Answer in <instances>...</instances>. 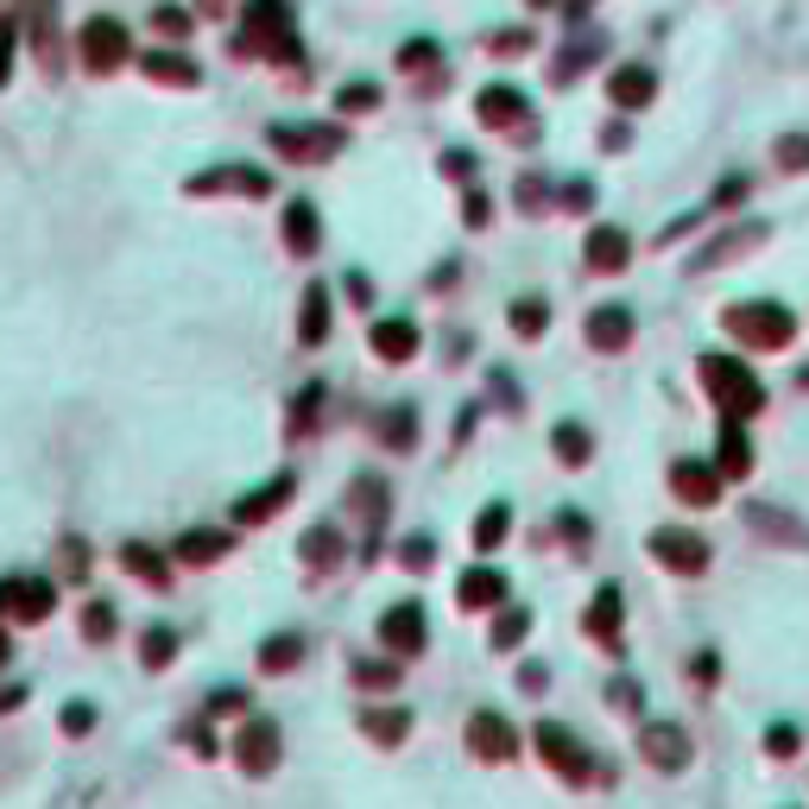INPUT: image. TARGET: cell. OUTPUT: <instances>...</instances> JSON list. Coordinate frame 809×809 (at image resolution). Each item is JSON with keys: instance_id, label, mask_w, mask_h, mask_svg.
Wrapping results in <instances>:
<instances>
[{"instance_id": "cell-1", "label": "cell", "mask_w": 809, "mask_h": 809, "mask_svg": "<svg viewBox=\"0 0 809 809\" xmlns=\"http://www.w3.org/2000/svg\"><path fill=\"white\" fill-rule=\"evenodd\" d=\"M721 330L734 335L740 348H753V355H778V348L797 342V310H784L772 297H746V304L721 310Z\"/></svg>"}, {"instance_id": "cell-2", "label": "cell", "mask_w": 809, "mask_h": 809, "mask_svg": "<svg viewBox=\"0 0 809 809\" xmlns=\"http://www.w3.org/2000/svg\"><path fill=\"white\" fill-rule=\"evenodd\" d=\"M696 373H702V393L721 404V418H759L766 411V386H759V373L746 368L740 355H702L696 361Z\"/></svg>"}, {"instance_id": "cell-3", "label": "cell", "mask_w": 809, "mask_h": 809, "mask_svg": "<svg viewBox=\"0 0 809 809\" xmlns=\"http://www.w3.org/2000/svg\"><path fill=\"white\" fill-rule=\"evenodd\" d=\"M645 551L658 556L670 576H702V569H708V538H702V531H683V525H658V531L645 538Z\"/></svg>"}, {"instance_id": "cell-4", "label": "cell", "mask_w": 809, "mask_h": 809, "mask_svg": "<svg viewBox=\"0 0 809 809\" xmlns=\"http://www.w3.org/2000/svg\"><path fill=\"white\" fill-rule=\"evenodd\" d=\"M690 753H696V746H690V734H683L677 721H645V728H639V759H652L658 772H683Z\"/></svg>"}, {"instance_id": "cell-5", "label": "cell", "mask_w": 809, "mask_h": 809, "mask_svg": "<svg viewBox=\"0 0 809 809\" xmlns=\"http://www.w3.org/2000/svg\"><path fill=\"white\" fill-rule=\"evenodd\" d=\"M538 753H544V759H551L556 772L569 778V784H589V778H594L589 746L569 734V728H556V721H544V728H538Z\"/></svg>"}, {"instance_id": "cell-6", "label": "cell", "mask_w": 809, "mask_h": 809, "mask_svg": "<svg viewBox=\"0 0 809 809\" xmlns=\"http://www.w3.org/2000/svg\"><path fill=\"white\" fill-rule=\"evenodd\" d=\"M721 468H715V462H690V455H683V462H670V493H677V500H683V506H715V500H721Z\"/></svg>"}, {"instance_id": "cell-7", "label": "cell", "mask_w": 809, "mask_h": 809, "mask_svg": "<svg viewBox=\"0 0 809 809\" xmlns=\"http://www.w3.org/2000/svg\"><path fill=\"white\" fill-rule=\"evenodd\" d=\"M468 746H475V759H487V766H506L518 753V734L506 715H493V708H480L475 721H468Z\"/></svg>"}, {"instance_id": "cell-8", "label": "cell", "mask_w": 809, "mask_h": 809, "mask_svg": "<svg viewBox=\"0 0 809 809\" xmlns=\"http://www.w3.org/2000/svg\"><path fill=\"white\" fill-rule=\"evenodd\" d=\"M746 525L766 538V544H791V551H809V525L797 513H784V506H772V500H753L746 506Z\"/></svg>"}, {"instance_id": "cell-9", "label": "cell", "mask_w": 809, "mask_h": 809, "mask_svg": "<svg viewBox=\"0 0 809 809\" xmlns=\"http://www.w3.org/2000/svg\"><path fill=\"white\" fill-rule=\"evenodd\" d=\"M766 221H740L734 234H721V241H708L696 259H690V272H715V266H728V259H740V254H753V247H766Z\"/></svg>"}, {"instance_id": "cell-10", "label": "cell", "mask_w": 809, "mask_h": 809, "mask_svg": "<svg viewBox=\"0 0 809 809\" xmlns=\"http://www.w3.org/2000/svg\"><path fill=\"white\" fill-rule=\"evenodd\" d=\"M380 639L399 652V658H411V652H424V607L418 601H404V607H393L386 620H380Z\"/></svg>"}, {"instance_id": "cell-11", "label": "cell", "mask_w": 809, "mask_h": 809, "mask_svg": "<svg viewBox=\"0 0 809 809\" xmlns=\"http://www.w3.org/2000/svg\"><path fill=\"white\" fill-rule=\"evenodd\" d=\"M632 330H639V323H632L626 304H601V310L589 317V342L601 348V355H620L626 342H632Z\"/></svg>"}, {"instance_id": "cell-12", "label": "cell", "mask_w": 809, "mask_h": 809, "mask_svg": "<svg viewBox=\"0 0 809 809\" xmlns=\"http://www.w3.org/2000/svg\"><path fill=\"white\" fill-rule=\"evenodd\" d=\"M715 468L728 480H746L753 475V437H746V424L740 418H728L721 424V442H715Z\"/></svg>"}, {"instance_id": "cell-13", "label": "cell", "mask_w": 809, "mask_h": 809, "mask_svg": "<svg viewBox=\"0 0 809 809\" xmlns=\"http://www.w3.org/2000/svg\"><path fill=\"white\" fill-rule=\"evenodd\" d=\"M582 626H589V639H601L607 652H620V589H614V582L594 589V607H589Z\"/></svg>"}, {"instance_id": "cell-14", "label": "cell", "mask_w": 809, "mask_h": 809, "mask_svg": "<svg viewBox=\"0 0 809 809\" xmlns=\"http://www.w3.org/2000/svg\"><path fill=\"white\" fill-rule=\"evenodd\" d=\"M626 259H632V234H626V228H594L589 234V266L594 272H626Z\"/></svg>"}, {"instance_id": "cell-15", "label": "cell", "mask_w": 809, "mask_h": 809, "mask_svg": "<svg viewBox=\"0 0 809 809\" xmlns=\"http://www.w3.org/2000/svg\"><path fill=\"white\" fill-rule=\"evenodd\" d=\"M51 601H57V589H51V582H7V589H0V607H13L20 620H44V614H51Z\"/></svg>"}, {"instance_id": "cell-16", "label": "cell", "mask_w": 809, "mask_h": 809, "mask_svg": "<svg viewBox=\"0 0 809 809\" xmlns=\"http://www.w3.org/2000/svg\"><path fill=\"white\" fill-rule=\"evenodd\" d=\"M234 753H241V766H247V772H272V759H279V728H272V721H254V728L241 734V746H234Z\"/></svg>"}, {"instance_id": "cell-17", "label": "cell", "mask_w": 809, "mask_h": 809, "mask_svg": "<svg viewBox=\"0 0 809 809\" xmlns=\"http://www.w3.org/2000/svg\"><path fill=\"white\" fill-rule=\"evenodd\" d=\"M607 89H614V102H620V108H645V102L658 95V76L645 70V64H626V70H614V82H607Z\"/></svg>"}, {"instance_id": "cell-18", "label": "cell", "mask_w": 809, "mask_h": 809, "mask_svg": "<svg viewBox=\"0 0 809 809\" xmlns=\"http://www.w3.org/2000/svg\"><path fill=\"white\" fill-rule=\"evenodd\" d=\"M455 594H462V607H500L506 601V576L500 569H468L455 582Z\"/></svg>"}, {"instance_id": "cell-19", "label": "cell", "mask_w": 809, "mask_h": 809, "mask_svg": "<svg viewBox=\"0 0 809 809\" xmlns=\"http://www.w3.org/2000/svg\"><path fill=\"white\" fill-rule=\"evenodd\" d=\"M373 348H380L386 361H404V355L418 348V330H411V323H399V317H393V323H380V330H373Z\"/></svg>"}, {"instance_id": "cell-20", "label": "cell", "mask_w": 809, "mask_h": 809, "mask_svg": "<svg viewBox=\"0 0 809 809\" xmlns=\"http://www.w3.org/2000/svg\"><path fill=\"white\" fill-rule=\"evenodd\" d=\"M285 493H292V480L279 475V480H272V487H259V493H247V500L234 506V518H241V525H254V518H266V513H272V506H279V500H285Z\"/></svg>"}, {"instance_id": "cell-21", "label": "cell", "mask_w": 809, "mask_h": 809, "mask_svg": "<svg viewBox=\"0 0 809 809\" xmlns=\"http://www.w3.org/2000/svg\"><path fill=\"white\" fill-rule=\"evenodd\" d=\"M556 455H563V462H569V468H582V462H589L594 455V437L589 431H582V424H556Z\"/></svg>"}, {"instance_id": "cell-22", "label": "cell", "mask_w": 809, "mask_h": 809, "mask_svg": "<svg viewBox=\"0 0 809 809\" xmlns=\"http://www.w3.org/2000/svg\"><path fill=\"white\" fill-rule=\"evenodd\" d=\"M297 658H304V632H279V639L259 645V664H266V670H292Z\"/></svg>"}, {"instance_id": "cell-23", "label": "cell", "mask_w": 809, "mask_h": 809, "mask_svg": "<svg viewBox=\"0 0 809 809\" xmlns=\"http://www.w3.org/2000/svg\"><path fill=\"white\" fill-rule=\"evenodd\" d=\"M221 551H228L221 531H184V538H178V556H184V563H216Z\"/></svg>"}, {"instance_id": "cell-24", "label": "cell", "mask_w": 809, "mask_h": 809, "mask_svg": "<svg viewBox=\"0 0 809 809\" xmlns=\"http://www.w3.org/2000/svg\"><path fill=\"white\" fill-rule=\"evenodd\" d=\"M480 114H487L493 127H506V120L525 114V95H518V89H487V95H480Z\"/></svg>"}, {"instance_id": "cell-25", "label": "cell", "mask_w": 809, "mask_h": 809, "mask_svg": "<svg viewBox=\"0 0 809 809\" xmlns=\"http://www.w3.org/2000/svg\"><path fill=\"white\" fill-rule=\"evenodd\" d=\"M361 728H368L373 740H386V746H393V740L411 734V715H404V708H380V715H361Z\"/></svg>"}, {"instance_id": "cell-26", "label": "cell", "mask_w": 809, "mask_h": 809, "mask_svg": "<svg viewBox=\"0 0 809 809\" xmlns=\"http://www.w3.org/2000/svg\"><path fill=\"white\" fill-rule=\"evenodd\" d=\"M506 531H513V513H506V506H487V513L475 518V551H493Z\"/></svg>"}, {"instance_id": "cell-27", "label": "cell", "mask_w": 809, "mask_h": 809, "mask_svg": "<svg viewBox=\"0 0 809 809\" xmlns=\"http://www.w3.org/2000/svg\"><path fill=\"white\" fill-rule=\"evenodd\" d=\"M772 158L784 165V171H809V133H778Z\"/></svg>"}, {"instance_id": "cell-28", "label": "cell", "mask_w": 809, "mask_h": 809, "mask_svg": "<svg viewBox=\"0 0 809 809\" xmlns=\"http://www.w3.org/2000/svg\"><path fill=\"white\" fill-rule=\"evenodd\" d=\"M544 323H551L544 297H518V304H513V330L518 335H544Z\"/></svg>"}, {"instance_id": "cell-29", "label": "cell", "mask_w": 809, "mask_h": 809, "mask_svg": "<svg viewBox=\"0 0 809 809\" xmlns=\"http://www.w3.org/2000/svg\"><path fill=\"white\" fill-rule=\"evenodd\" d=\"M140 652H146V664H171L178 632H171V626H146V632H140Z\"/></svg>"}, {"instance_id": "cell-30", "label": "cell", "mask_w": 809, "mask_h": 809, "mask_svg": "<svg viewBox=\"0 0 809 809\" xmlns=\"http://www.w3.org/2000/svg\"><path fill=\"white\" fill-rule=\"evenodd\" d=\"M127 569H133V576H146V582H165V576H171V569H165V556L158 551H146V544H127Z\"/></svg>"}, {"instance_id": "cell-31", "label": "cell", "mask_w": 809, "mask_h": 809, "mask_svg": "<svg viewBox=\"0 0 809 809\" xmlns=\"http://www.w3.org/2000/svg\"><path fill=\"white\" fill-rule=\"evenodd\" d=\"M797 746H804V728H797V721H772V728H766V753H772V759H791Z\"/></svg>"}, {"instance_id": "cell-32", "label": "cell", "mask_w": 809, "mask_h": 809, "mask_svg": "<svg viewBox=\"0 0 809 809\" xmlns=\"http://www.w3.org/2000/svg\"><path fill=\"white\" fill-rule=\"evenodd\" d=\"M525 632H531V614H525V607H513V614H500V626H493V645L506 652V645H518Z\"/></svg>"}, {"instance_id": "cell-33", "label": "cell", "mask_w": 809, "mask_h": 809, "mask_svg": "<svg viewBox=\"0 0 809 809\" xmlns=\"http://www.w3.org/2000/svg\"><path fill=\"white\" fill-rule=\"evenodd\" d=\"M607 702H614L620 715H639V708H645V690H639L632 677H614V683H607Z\"/></svg>"}, {"instance_id": "cell-34", "label": "cell", "mask_w": 809, "mask_h": 809, "mask_svg": "<svg viewBox=\"0 0 809 809\" xmlns=\"http://www.w3.org/2000/svg\"><path fill=\"white\" fill-rule=\"evenodd\" d=\"M355 683H368V690H386V683H399V658H393V664H355Z\"/></svg>"}, {"instance_id": "cell-35", "label": "cell", "mask_w": 809, "mask_h": 809, "mask_svg": "<svg viewBox=\"0 0 809 809\" xmlns=\"http://www.w3.org/2000/svg\"><path fill=\"white\" fill-rule=\"evenodd\" d=\"M746 190H753V178H721V190H715V203H708V209H740V203H746Z\"/></svg>"}, {"instance_id": "cell-36", "label": "cell", "mask_w": 809, "mask_h": 809, "mask_svg": "<svg viewBox=\"0 0 809 809\" xmlns=\"http://www.w3.org/2000/svg\"><path fill=\"white\" fill-rule=\"evenodd\" d=\"M304 551H310V563H335V531H330V525H317V531L304 538Z\"/></svg>"}, {"instance_id": "cell-37", "label": "cell", "mask_w": 809, "mask_h": 809, "mask_svg": "<svg viewBox=\"0 0 809 809\" xmlns=\"http://www.w3.org/2000/svg\"><path fill=\"white\" fill-rule=\"evenodd\" d=\"M82 632H89V639H108V632H114V607H108V601H95V607L82 614Z\"/></svg>"}, {"instance_id": "cell-38", "label": "cell", "mask_w": 809, "mask_h": 809, "mask_svg": "<svg viewBox=\"0 0 809 809\" xmlns=\"http://www.w3.org/2000/svg\"><path fill=\"white\" fill-rule=\"evenodd\" d=\"M64 728H70V734H89V728H95V708H89V702H70V708H64Z\"/></svg>"}, {"instance_id": "cell-39", "label": "cell", "mask_w": 809, "mask_h": 809, "mask_svg": "<svg viewBox=\"0 0 809 809\" xmlns=\"http://www.w3.org/2000/svg\"><path fill=\"white\" fill-rule=\"evenodd\" d=\"M386 437L411 442V437H418V418H411V411H393V418H386Z\"/></svg>"}, {"instance_id": "cell-40", "label": "cell", "mask_w": 809, "mask_h": 809, "mask_svg": "<svg viewBox=\"0 0 809 809\" xmlns=\"http://www.w3.org/2000/svg\"><path fill=\"white\" fill-rule=\"evenodd\" d=\"M431 551H437L431 538H411V544H404V563H411V569H431Z\"/></svg>"}, {"instance_id": "cell-41", "label": "cell", "mask_w": 809, "mask_h": 809, "mask_svg": "<svg viewBox=\"0 0 809 809\" xmlns=\"http://www.w3.org/2000/svg\"><path fill=\"white\" fill-rule=\"evenodd\" d=\"M292 241H304V247L317 241V221H310V209H292Z\"/></svg>"}, {"instance_id": "cell-42", "label": "cell", "mask_w": 809, "mask_h": 809, "mask_svg": "<svg viewBox=\"0 0 809 809\" xmlns=\"http://www.w3.org/2000/svg\"><path fill=\"white\" fill-rule=\"evenodd\" d=\"M241 690H216V696H209V715H234V708H241Z\"/></svg>"}, {"instance_id": "cell-43", "label": "cell", "mask_w": 809, "mask_h": 809, "mask_svg": "<svg viewBox=\"0 0 809 809\" xmlns=\"http://www.w3.org/2000/svg\"><path fill=\"white\" fill-rule=\"evenodd\" d=\"M518 683H525V690H544V683H551V670H544V664H525V670H518Z\"/></svg>"}, {"instance_id": "cell-44", "label": "cell", "mask_w": 809, "mask_h": 809, "mask_svg": "<svg viewBox=\"0 0 809 809\" xmlns=\"http://www.w3.org/2000/svg\"><path fill=\"white\" fill-rule=\"evenodd\" d=\"M721 677V664H715V652H696V683H715Z\"/></svg>"}]
</instances>
